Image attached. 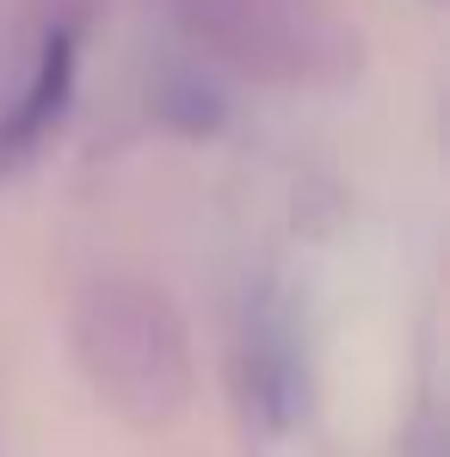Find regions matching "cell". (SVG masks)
Returning a JSON list of instances; mask_svg holds the SVG:
<instances>
[{
    "label": "cell",
    "mask_w": 450,
    "mask_h": 457,
    "mask_svg": "<svg viewBox=\"0 0 450 457\" xmlns=\"http://www.w3.org/2000/svg\"><path fill=\"white\" fill-rule=\"evenodd\" d=\"M75 80H80V37L62 25V31L44 37L25 93H19V99L6 105V118H0V173L25 167L31 154L62 130V118H69V105H75Z\"/></svg>",
    "instance_id": "cell-1"
}]
</instances>
